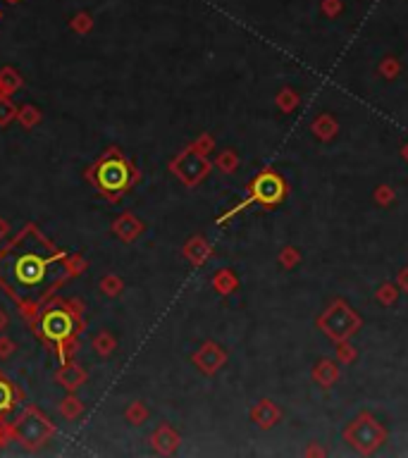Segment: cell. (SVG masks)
<instances>
[{
	"mask_svg": "<svg viewBox=\"0 0 408 458\" xmlns=\"http://www.w3.org/2000/svg\"><path fill=\"white\" fill-rule=\"evenodd\" d=\"M60 258L62 255L53 253L41 239L27 234L24 239L12 243L8 253L0 255V279L10 287L17 299L36 303L65 275Z\"/></svg>",
	"mask_w": 408,
	"mask_h": 458,
	"instance_id": "6da1fadb",
	"label": "cell"
},
{
	"mask_svg": "<svg viewBox=\"0 0 408 458\" xmlns=\"http://www.w3.org/2000/svg\"><path fill=\"white\" fill-rule=\"evenodd\" d=\"M129 167L120 158H108L98 167V184L108 193H120L129 186Z\"/></svg>",
	"mask_w": 408,
	"mask_h": 458,
	"instance_id": "7a4b0ae2",
	"label": "cell"
},
{
	"mask_svg": "<svg viewBox=\"0 0 408 458\" xmlns=\"http://www.w3.org/2000/svg\"><path fill=\"white\" fill-rule=\"evenodd\" d=\"M12 401H15V392L5 380H0V413L12 409Z\"/></svg>",
	"mask_w": 408,
	"mask_h": 458,
	"instance_id": "5b68a950",
	"label": "cell"
},
{
	"mask_svg": "<svg viewBox=\"0 0 408 458\" xmlns=\"http://www.w3.org/2000/svg\"><path fill=\"white\" fill-rule=\"evenodd\" d=\"M256 196L260 200H265V203H275L280 196H282V184L280 179H275L272 174H265V177H260L256 181Z\"/></svg>",
	"mask_w": 408,
	"mask_h": 458,
	"instance_id": "277c9868",
	"label": "cell"
},
{
	"mask_svg": "<svg viewBox=\"0 0 408 458\" xmlns=\"http://www.w3.org/2000/svg\"><path fill=\"white\" fill-rule=\"evenodd\" d=\"M41 332L46 335V339L55 344H62L65 339H70L74 335V320L70 313L55 308L43 315L41 320Z\"/></svg>",
	"mask_w": 408,
	"mask_h": 458,
	"instance_id": "3957f363",
	"label": "cell"
},
{
	"mask_svg": "<svg viewBox=\"0 0 408 458\" xmlns=\"http://www.w3.org/2000/svg\"><path fill=\"white\" fill-rule=\"evenodd\" d=\"M10 3H17V0H10Z\"/></svg>",
	"mask_w": 408,
	"mask_h": 458,
	"instance_id": "52a82bcc",
	"label": "cell"
},
{
	"mask_svg": "<svg viewBox=\"0 0 408 458\" xmlns=\"http://www.w3.org/2000/svg\"><path fill=\"white\" fill-rule=\"evenodd\" d=\"M91 27V22H89V17L86 15H79V17H74V29H89Z\"/></svg>",
	"mask_w": 408,
	"mask_h": 458,
	"instance_id": "8992f818",
	"label": "cell"
}]
</instances>
